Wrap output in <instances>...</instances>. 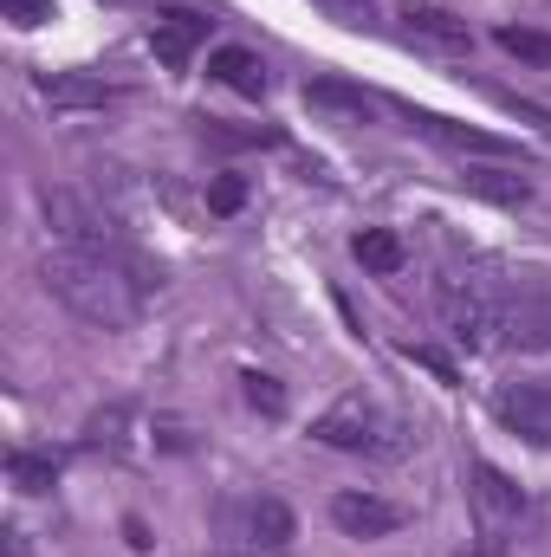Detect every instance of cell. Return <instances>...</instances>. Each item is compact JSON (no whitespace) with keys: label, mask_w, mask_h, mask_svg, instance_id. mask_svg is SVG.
Returning <instances> with one entry per match:
<instances>
[{"label":"cell","mask_w":551,"mask_h":557,"mask_svg":"<svg viewBox=\"0 0 551 557\" xmlns=\"http://www.w3.org/2000/svg\"><path fill=\"white\" fill-rule=\"evenodd\" d=\"M39 285L85 324L98 331H131L143 318V292L149 273L143 260H111V253H78V247H52L39 260Z\"/></svg>","instance_id":"6da1fadb"},{"label":"cell","mask_w":551,"mask_h":557,"mask_svg":"<svg viewBox=\"0 0 551 557\" xmlns=\"http://www.w3.org/2000/svg\"><path fill=\"white\" fill-rule=\"evenodd\" d=\"M467 499H474V519H480V552L461 557H506V539L526 512V493L493 467V460H467Z\"/></svg>","instance_id":"7a4b0ae2"},{"label":"cell","mask_w":551,"mask_h":557,"mask_svg":"<svg viewBox=\"0 0 551 557\" xmlns=\"http://www.w3.org/2000/svg\"><path fill=\"white\" fill-rule=\"evenodd\" d=\"M46 221H52V234H59V247H78V253H111V260H137L131 253V240L118 234V221L111 214H98L85 195H72V188H46Z\"/></svg>","instance_id":"3957f363"},{"label":"cell","mask_w":551,"mask_h":557,"mask_svg":"<svg viewBox=\"0 0 551 557\" xmlns=\"http://www.w3.org/2000/svg\"><path fill=\"white\" fill-rule=\"evenodd\" d=\"M311 434H318L325 447H351V454H396V428L383 421V409H370L364 396L331 403L325 416L311 421Z\"/></svg>","instance_id":"277c9868"},{"label":"cell","mask_w":551,"mask_h":557,"mask_svg":"<svg viewBox=\"0 0 551 557\" xmlns=\"http://www.w3.org/2000/svg\"><path fill=\"white\" fill-rule=\"evenodd\" d=\"M221 532L234 545H247V552H279V545H292L298 519L285 512V499H273V493H247V499H234L221 512Z\"/></svg>","instance_id":"5b68a950"},{"label":"cell","mask_w":551,"mask_h":557,"mask_svg":"<svg viewBox=\"0 0 551 557\" xmlns=\"http://www.w3.org/2000/svg\"><path fill=\"white\" fill-rule=\"evenodd\" d=\"M493 416L500 428H513L519 441L532 447H551V376H532V383H506L493 396Z\"/></svg>","instance_id":"8992f818"},{"label":"cell","mask_w":551,"mask_h":557,"mask_svg":"<svg viewBox=\"0 0 551 557\" xmlns=\"http://www.w3.org/2000/svg\"><path fill=\"white\" fill-rule=\"evenodd\" d=\"M409 117V131L415 137H428L434 149H448V156H480V162H513L519 149L506 137H487V131H467V124H454V117H434V111H403Z\"/></svg>","instance_id":"52a82bcc"},{"label":"cell","mask_w":551,"mask_h":557,"mask_svg":"<svg viewBox=\"0 0 551 557\" xmlns=\"http://www.w3.org/2000/svg\"><path fill=\"white\" fill-rule=\"evenodd\" d=\"M208 13H195V7H162L156 20H149V52L169 65V72H182L201 46H208Z\"/></svg>","instance_id":"ba28073f"},{"label":"cell","mask_w":551,"mask_h":557,"mask_svg":"<svg viewBox=\"0 0 551 557\" xmlns=\"http://www.w3.org/2000/svg\"><path fill=\"white\" fill-rule=\"evenodd\" d=\"M500 337L519 350H551V298L539 292H500Z\"/></svg>","instance_id":"9c48e42d"},{"label":"cell","mask_w":551,"mask_h":557,"mask_svg":"<svg viewBox=\"0 0 551 557\" xmlns=\"http://www.w3.org/2000/svg\"><path fill=\"white\" fill-rule=\"evenodd\" d=\"M39 98L52 111H105V104L124 98V85H105L91 72H39Z\"/></svg>","instance_id":"30bf717a"},{"label":"cell","mask_w":551,"mask_h":557,"mask_svg":"<svg viewBox=\"0 0 551 557\" xmlns=\"http://www.w3.org/2000/svg\"><path fill=\"white\" fill-rule=\"evenodd\" d=\"M331 525H338L344 539H390V532L403 525V512H396L390 499H377V493H338V499H331Z\"/></svg>","instance_id":"8fae6325"},{"label":"cell","mask_w":551,"mask_h":557,"mask_svg":"<svg viewBox=\"0 0 551 557\" xmlns=\"http://www.w3.org/2000/svg\"><path fill=\"white\" fill-rule=\"evenodd\" d=\"M208 78L215 85H228L234 98H267V59L260 52H247V46H221V52H208Z\"/></svg>","instance_id":"7c38bea8"},{"label":"cell","mask_w":551,"mask_h":557,"mask_svg":"<svg viewBox=\"0 0 551 557\" xmlns=\"http://www.w3.org/2000/svg\"><path fill=\"white\" fill-rule=\"evenodd\" d=\"M403 39H409V46H428V52H467V46H474L467 20H454V13H441V7H409V13H403Z\"/></svg>","instance_id":"4fadbf2b"},{"label":"cell","mask_w":551,"mask_h":557,"mask_svg":"<svg viewBox=\"0 0 551 557\" xmlns=\"http://www.w3.org/2000/svg\"><path fill=\"white\" fill-rule=\"evenodd\" d=\"M461 188H474L480 201H500V208L532 201V182H526L513 162H461Z\"/></svg>","instance_id":"5bb4252c"},{"label":"cell","mask_w":551,"mask_h":557,"mask_svg":"<svg viewBox=\"0 0 551 557\" xmlns=\"http://www.w3.org/2000/svg\"><path fill=\"white\" fill-rule=\"evenodd\" d=\"M305 104H311V111H331V117H344V124H370V117H377V98H370L364 85H344V78H311V85H305Z\"/></svg>","instance_id":"9a60e30c"},{"label":"cell","mask_w":551,"mask_h":557,"mask_svg":"<svg viewBox=\"0 0 551 557\" xmlns=\"http://www.w3.org/2000/svg\"><path fill=\"white\" fill-rule=\"evenodd\" d=\"M351 253H357V267H364V273H403V260H409V253H403V240H396L390 227H364V234L351 240Z\"/></svg>","instance_id":"2e32d148"},{"label":"cell","mask_w":551,"mask_h":557,"mask_svg":"<svg viewBox=\"0 0 551 557\" xmlns=\"http://www.w3.org/2000/svg\"><path fill=\"white\" fill-rule=\"evenodd\" d=\"M7 480H13L20 493H46V486L59 480V460H52V454H26V447H13V454H7Z\"/></svg>","instance_id":"e0dca14e"},{"label":"cell","mask_w":551,"mask_h":557,"mask_svg":"<svg viewBox=\"0 0 551 557\" xmlns=\"http://www.w3.org/2000/svg\"><path fill=\"white\" fill-rule=\"evenodd\" d=\"M500 46L526 65H551V33H532V26H500Z\"/></svg>","instance_id":"ac0fdd59"},{"label":"cell","mask_w":551,"mask_h":557,"mask_svg":"<svg viewBox=\"0 0 551 557\" xmlns=\"http://www.w3.org/2000/svg\"><path fill=\"white\" fill-rule=\"evenodd\" d=\"M241 389H247V403H254L260 416H285V389H279L273 376H260V370H247V376H241Z\"/></svg>","instance_id":"d6986e66"},{"label":"cell","mask_w":551,"mask_h":557,"mask_svg":"<svg viewBox=\"0 0 551 557\" xmlns=\"http://www.w3.org/2000/svg\"><path fill=\"white\" fill-rule=\"evenodd\" d=\"M201 137H208V143H228V149H247V143H279L273 131H228L221 117H201Z\"/></svg>","instance_id":"ffe728a7"},{"label":"cell","mask_w":551,"mask_h":557,"mask_svg":"<svg viewBox=\"0 0 551 557\" xmlns=\"http://www.w3.org/2000/svg\"><path fill=\"white\" fill-rule=\"evenodd\" d=\"M241 201H247V182H241V175H221V182L208 188V208H215V214H234Z\"/></svg>","instance_id":"44dd1931"},{"label":"cell","mask_w":551,"mask_h":557,"mask_svg":"<svg viewBox=\"0 0 551 557\" xmlns=\"http://www.w3.org/2000/svg\"><path fill=\"white\" fill-rule=\"evenodd\" d=\"M0 7H7V20H13V26H26V33L52 20V0H0Z\"/></svg>","instance_id":"7402d4cb"},{"label":"cell","mask_w":551,"mask_h":557,"mask_svg":"<svg viewBox=\"0 0 551 557\" xmlns=\"http://www.w3.org/2000/svg\"><path fill=\"white\" fill-rule=\"evenodd\" d=\"M0 557H33L26 532H13V525H7V532H0Z\"/></svg>","instance_id":"603a6c76"}]
</instances>
